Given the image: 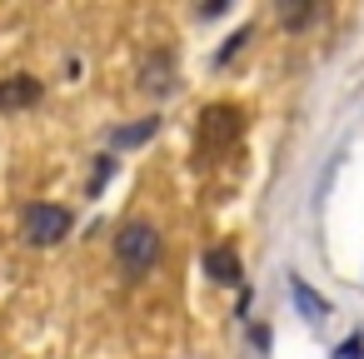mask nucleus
<instances>
[{
    "label": "nucleus",
    "mask_w": 364,
    "mask_h": 359,
    "mask_svg": "<svg viewBox=\"0 0 364 359\" xmlns=\"http://www.w3.org/2000/svg\"><path fill=\"white\" fill-rule=\"evenodd\" d=\"M279 21L294 31V26H309L314 21V6H289V0H284V6H279Z\"/></svg>",
    "instance_id": "8"
},
{
    "label": "nucleus",
    "mask_w": 364,
    "mask_h": 359,
    "mask_svg": "<svg viewBox=\"0 0 364 359\" xmlns=\"http://www.w3.org/2000/svg\"><path fill=\"white\" fill-rule=\"evenodd\" d=\"M289 299H294V309L304 319H324L329 314V299L319 289H309V279H299V274H289Z\"/></svg>",
    "instance_id": "5"
},
{
    "label": "nucleus",
    "mask_w": 364,
    "mask_h": 359,
    "mask_svg": "<svg viewBox=\"0 0 364 359\" xmlns=\"http://www.w3.org/2000/svg\"><path fill=\"white\" fill-rule=\"evenodd\" d=\"M160 250H165V240H160V230L145 225V220H130V225H120V235H115V259H120V269L135 274V279L160 264Z\"/></svg>",
    "instance_id": "1"
},
{
    "label": "nucleus",
    "mask_w": 364,
    "mask_h": 359,
    "mask_svg": "<svg viewBox=\"0 0 364 359\" xmlns=\"http://www.w3.org/2000/svg\"><path fill=\"white\" fill-rule=\"evenodd\" d=\"M150 135H155V120H145V125H130V130H120L115 140H120V145H140V140H150Z\"/></svg>",
    "instance_id": "9"
},
{
    "label": "nucleus",
    "mask_w": 364,
    "mask_h": 359,
    "mask_svg": "<svg viewBox=\"0 0 364 359\" xmlns=\"http://www.w3.org/2000/svg\"><path fill=\"white\" fill-rule=\"evenodd\" d=\"M170 80H175V55H170V50H155V55L145 60V90H150V95H165Z\"/></svg>",
    "instance_id": "6"
},
{
    "label": "nucleus",
    "mask_w": 364,
    "mask_h": 359,
    "mask_svg": "<svg viewBox=\"0 0 364 359\" xmlns=\"http://www.w3.org/2000/svg\"><path fill=\"white\" fill-rule=\"evenodd\" d=\"M70 225H75V215H70L65 205H26V215H21V235H26V245H36V250L60 245V240L70 235Z\"/></svg>",
    "instance_id": "2"
},
{
    "label": "nucleus",
    "mask_w": 364,
    "mask_h": 359,
    "mask_svg": "<svg viewBox=\"0 0 364 359\" xmlns=\"http://www.w3.org/2000/svg\"><path fill=\"white\" fill-rule=\"evenodd\" d=\"M250 41H255V31H250V26H245V31H235V36L225 41V50L215 55V65H230V60H235V55H240V50H245Z\"/></svg>",
    "instance_id": "7"
},
{
    "label": "nucleus",
    "mask_w": 364,
    "mask_h": 359,
    "mask_svg": "<svg viewBox=\"0 0 364 359\" xmlns=\"http://www.w3.org/2000/svg\"><path fill=\"white\" fill-rule=\"evenodd\" d=\"M205 269H210V279L215 284H245V264H240V254H235V245H215L210 254H205Z\"/></svg>",
    "instance_id": "4"
},
{
    "label": "nucleus",
    "mask_w": 364,
    "mask_h": 359,
    "mask_svg": "<svg viewBox=\"0 0 364 359\" xmlns=\"http://www.w3.org/2000/svg\"><path fill=\"white\" fill-rule=\"evenodd\" d=\"M41 95H46V85L36 75H6V80H0V115L31 110V105H41Z\"/></svg>",
    "instance_id": "3"
}]
</instances>
